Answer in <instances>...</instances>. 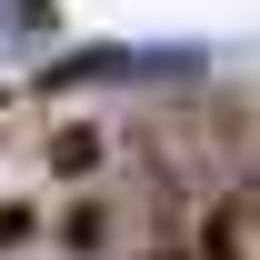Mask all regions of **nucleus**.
<instances>
[{"label": "nucleus", "mask_w": 260, "mask_h": 260, "mask_svg": "<svg viewBox=\"0 0 260 260\" xmlns=\"http://www.w3.org/2000/svg\"><path fill=\"white\" fill-rule=\"evenodd\" d=\"M140 70H170L180 80V50H80V60H60V80H140Z\"/></svg>", "instance_id": "nucleus-1"}, {"label": "nucleus", "mask_w": 260, "mask_h": 260, "mask_svg": "<svg viewBox=\"0 0 260 260\" xmlns=\"http://www.w3.org/2000/svg\"><path fill=\"white\" fill-rule=\"evenodd\" d=\"M200 260H260V210H250V190H230L220 210H210V250Z\"/></svg>", "instance_id": "nucleus-2"}, {"label": "nucleus", "mask_w": 260, "mask_h": 260, "mask_svg": "<svg viewBox=\"0 0 260 260\" xmlns=\"http://www.w3.org/2000/svg\"><path fill=\"white\" fill-rule=\"evenodd\" d=\"M20 30H40V20H0V40H20Z\"/></svg>", "instance_id": "nucleus-3"}, {"label": "nucleus", "mask_w": 260, "mask_h": 260, "mask_svg": "<svg viewBox=\"0 0 260 260\" xmlns=\"http://www.w3.org/2000/svg\"><path fill=\"white\" fill-rule=\"evenodd\" d=\"M160 260H170V250H160Z\"/></svg>", "instance_id": "nucleus-4"}]
</instances>
